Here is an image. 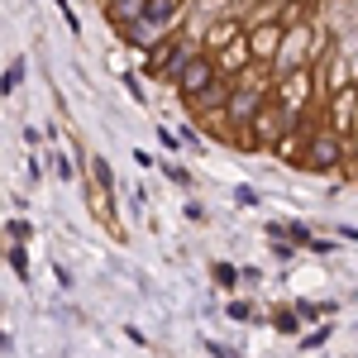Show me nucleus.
I'll use <instances>...</instances> for the list:
<instances>
[{
	"mask_svg": "<svg viewBox=\"0 0 358 358\" xmlns=\"http://www.w3.org/2000/svg\"><path fill=\"white\" fill-rule=\"evenodd\" d=\"M263 106H268V86L258 82V77H239V82L229 86V101H224V120H229L234 129H244V124H253V120L263 115Z\"/></svg>",
	"mask_w": 358,
	"mask_h": 358,
	"instance_id": "nucleus-1",
	"label": "nucleus"
},
{
	"mask_svg": "<svg viewBox=\"0 0 358 358\" xmlns=\"http://www.w3.org/2000/svg\"><path fill=\"white\" fill-rule=\"evenodd\" d=\"M339 163H344V138H339V129H310L306 134V148H301V167L330 172Z\"/></svg>",
	"mask_w": 358,
	"mask_h": 358,
	"instance_id": "nucleus-2",
	"label": "nucleus"
},
{
	"mask_svg": "<svg viewBox=\"0 0 358 358\" xmlns=\"http://www.w3.org/2000/svg\"><path fill=\"white\" fill-rule=\"evenodd\" d=\"M296 124V110H287V106H263V115L253 120V134H248V143H263V148H277L282 143V134Z\"/></svg>",
	"mask_w": 358,
	"mask_h": 358,
	"instance_id": "nucleus-3",
	"label": "nucleus"
},
{
	"mask_svg": "<svg viewBox=\"0 0 358 358\" xmlns=\"http://www.w3.org/2000/svg\"><path fill=\"white\" fill-rule=\"evenodd\" d=\"M310 53V29H287V38H282V48L273 57V72H296Z\"/></svg>",
	"mask_w": 358,
	"mask_h": 358,
	"instance_id": "nucleus-4",
	"label": "nucleus"
},
{
	"mask_svg": "<svg viewBox=\"0 0 358 358\" xmlns=\"http://www.w3.org/2000/svg\"><path fill=\"white\" fill-rule=\"evenodd\" d=\"M196 57H201V43H196V38H182V43H172V48H167V53L158 57V72L177 82V77H182V72L192 67Z\"/></svg>",
	"mask_w": 358,
	"mask_h": 358,
	"instance_id": "nucleus-5",
	"label": "nucleus"
},
{
	"mask_svg": "<svg viewBox=\"0 0 358 358\" xmlns=\"http://www.w3.org/2000/svg\"><path fill=\"white\" fill-rule=\"evenodd\" d=\"M215 77H220V67H215V62H210V57H196L192 67H187V72H182V77H177V91H182V96H187V101H192L196 91H206V86L215 82Z\"/></svg>",
	"mask_w": 358,
	"mask_h": 358,
	"instance_id": "nucleus-6",
	"label": "nucleus"
},
{
	"mask_svg": "<svg viewBox=\"0 0 358 358\" xmlns=\"http://www.w3.org/2000/svg\"><path fill=\"white\" fill-rule=\"evenodd\" d=\"M282 38H287V29L282 24H263L248 34V48H253V57H263V62H273L277 48H282Z\"/></svg>",
	"mask_w": 358,
	"mask_h": 358,
	"instance_id": "nucleus-7",
	"label": "nucleus"
},
{
	"mask_svg": "<svg viewBox=\"0 0 358 358\" xmlns=\"http://www.w3.org/2000/svg\"><path fill=\"white\" fill-rule=\"evenodd\" d=\"M306 96H310V72H306V67H296V72H292V82L282 86V106H287V110H296V115H301Z\"/></svg>",
	"mask_w": 358,
	"mask_h": 358,
	"instance_id": "nucleus-8",
	"label": "nucleus"
},
{
	"mask_svg": "<svg viewBox=\"0 0 358 358\" xmlns=\"http://www.w3.org/2000/svg\"><path fill=\"white\" fill-rule=\"evenodd\" d=\"M229 86H234V82H220V77H215V82L206 86V91H196V96H192V106H196L201 115H206V110H224V101H229Z\"/></svg>",
	"mask_w": 358,
	"mask_h": 358,
	"instance_id": "nucleus-9",
	"label": "nucleus"
},
{
	"mask_svg": "<svg viewBox=\"0 0 358 358\" xmlns=\"http://www.w3.org/2000/svg\"><path fill=\"white\" fill-rule=\"evenodd\" d=\"M172 20H177V0H148V10H143V20H138V24L153 34V29H167Z\"/></svg>",
	"mask_w": 358,
	"mask_h": 358,
	"instance_id": "nucleus-10",
	"label": "nucleus"
},
{
	"mask_svg": "<svg viewBox=\"0 0 358 358\" xmlns=\"http://www.w3.org/2000/svg\"><path fill=\"white\" fill-rule=\"evenodd\" d=\"M20 77H24V62H10V72H5V96L20 86Z\"/></svg>",
	"mask_w": 358,
	"mask_h": 358,
	"instance_id": "nucleus-11",
	"label": "nucleus"
},
{
	"mask_svg": "<svg viewBox=\"0 0 358 358\" xmlns=\"http://www.w3.org/2000/svg\"><path fill=\"white\" fill-rule=\"evenodd\" d=\"M91 172H96V182L110 192V167H106V158H91Z\"/></svg>",
	"mask_w": 358,
	"mask_h": 358,
	"instance_id": "nucleus-12",
	"label": "nucleus"
},
{
	"mask_svg": "<svg viewBox=\"0 0 358 358\" xmlns=\"http://www.w3.org/2000/svg\"><path fill=\"white\" fill-rule=\"evenodd\" d=\"M10 268H15L20 277L29 273V258H24V248H10Z\"/></svg>",
	"mask_w": 358,
	"mask_h": 358,
	"instance_id": "nucleus-13",
	"label": "nucleus"
},
{
	"mask_svg": "<svg viewBox=\"0 0 358 358\" xmlns=\"http://www.w3.org/2000/svg\"><path fill=\"white\" fill-rule=\"evenodd\" d=\"M215 282H220V287H234V282H239V273H234V268H224V263H220V268H215Z\"/></svg>",
	"mask_w": 358,
	"mask_h": 358,
	"instance_id": "nucleus-14",
	"label": "nucleus"
},
{
	"mask_svg": "<svg viewBox=\"0 0 358 358\" xmlns=\"http://www.w3.org/2000/svg\"><path fill=\"white\" fill-rule=\"evenodd\" d=\"M57 10H62V20H67V29H72V34H77V29H82V24H77V10H72V5H67V0H57Z\"/></svg>",
	"mask_w": 358,
	"mask_h": 358,
	"instance_id": "nucleus-15",
	"label": "nucleus"
},
{
	"mask_svg": "<svg viewBox=\"0 0 358 358\" xmlns=\"http://www.w3.org/2000/svg\"><path fill=\"white\" fill-rule=\"evenodd\" d=\"M229 38H234V29H215V34H210V48H220V43H229Z\"/></svg>",
	"mask_w": 358,
	"mask_h": 358,
	"instance_id": "nucleus-16",
	"label": "nucleus"
},
{
	"mask_svg": "<svg viewBox=\"0 0 358 358\" xmlns=\"http://www.w3.org/2000/svg\"><path fill=\"white\" fill-rule=\"evenodd\" d=\"M354 134H358V101H354Z\"/></svg>",
	"mask_w": 358,
	"mask_h": 358,
	"instance_id": "nucleus-17",
	"label": "nucleus"
},
{
	"mask_svg": "<svg viewBox=\"0 0 358 358\" xmlns=\"http://www.w3.org/2000/svg\"><path fill=\"white\" fill-rule=\"evenodd\" d=\"M354 177H358V148H354Z\"/></svg>",
	"mask_w": 358,
	"mask_h": 358,
	"instance_id": "nucleus-18",
	"label": "nucleus"
},
{
	"mask_svg": "<svg viewBox=\"0 0 358 358\" xmlns=\"http://www.w3.org/2000/svg\"><path fill=\"white\" fill-rule=\"evenodd\" d=\"M106 5H115V0H106Z\"/></svg>",
	"mask_w": 358,
	"mask_h": 358,
	"instance_id": "nucleus-19",
	"label": "nucleus"
}]
</instances>
